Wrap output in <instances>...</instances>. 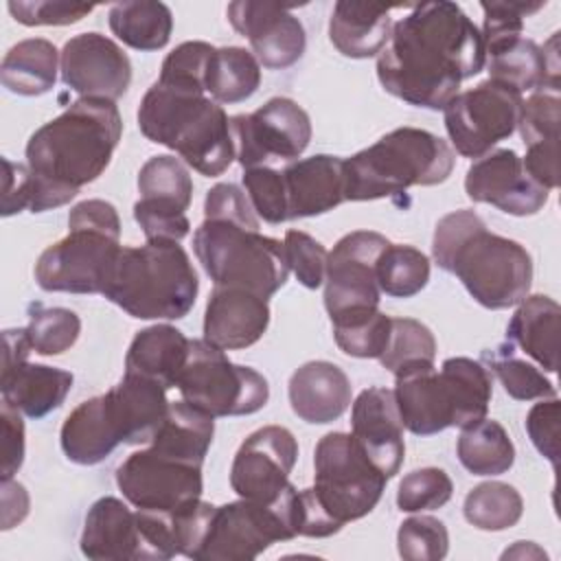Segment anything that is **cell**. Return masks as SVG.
<instances>
[{"label": "cell", "instance_id": "cell-37", "mask_svg": "<svg viewBox=\"0 0 561 561\" xmlns=\"http://www.w3.org/2000/svg\"><path fill=\"white\" fill-rule=\"evenodd\" d=\"M261 85L256 57L239 46L215 48L206 70V92L215 103L232 105L250 99Z\"/></svg>", "mask_w": 561, "mask_h": 561}, {"label": "cell", "instance_id": "cell-48", "mask_svg": "<svg viewBox=\"0 0 561 561\" xmlns=\"http://www.w3.org/2000/svg\"><path fill=\"white\" fill-rule=\"evenodd\" d=\"M484 11L482 22V44L484 55L515 42L522 37L524 18L537 13L546 7V2H517V0H491L480 4Z\"/></svg>", "mask_w": 561, "mask_h": 561}, {"label": "cell", "instance_id": "cell-13", "mask_svg": "<svg viewBox=\"0 0 561 561\" xmlns=\"http://www.w3.org/2000/svg\"><path fill=\"white\" fill-rule=\"evenodd\" d=\"M234 158L243 169L294 162L309 147V114L287 96H274L252 114L230 116Z\"/></svg>", "mask_w": 561, "mask_h": 561}, {"label": "cell", "instance_id": "cell-2", "mask_svg": "<svg viewBox=\"0 0 561 561\" xmlns=\"http://www.w3.org/2000/svg\"><path fill=\"white\" fill-rule=\"evenodd\" d=\"M432 256L440 270L458 276L476 302L493 311L519 305L533 285L528 250L489 232L480 215L467 208L438 219Z\"/></svg>", "mask_w": 561, "mask_h": 561}, {"label": "cell", "instance_id": "cell-31", "mask_svg": "<svg viewBox=\"0 0 561 561\" xmlns=\"http://www.w3.org/2000/svg\"><path fill=\"white\" fill-rule=\"evenodd\" d=\"M72 373L46 364L24 362L0 375L2 401L28 419H42L57 410L72 388Z\"/></svg>", "mask_w": 561, "mask_h": 561}, {"label": "cell", "instance_id": "cell-20", "mask_svg": "<svg viewBox=\"0 0 561 561\" xmlns=\"http://www.w3.org/2000/svg\"><path fill=\"white\" fill-rule=\"evenodd\" d=\"M351 436L366 458L390 480L399 473L405 456L403 421L394 392L388 388H366L357 394L351 410Z\"/></svg>", "mask_w": 561, "mask_h": 561}, {"label": "cell", "instance_id": "cell-9", "mask_svg": "<svg viewBox=\"0 0 561 561\" xmlns=\"http://www.w3.org/2000/svg\"><path fill=\"white\" fill-rule=\"evenodd\" d=\"M316 484L311 486L320 506L340 526L362 519L381 500L388 478L366 458L351 434L329 432L313 451Z\"/></svg>", "mask_w": 561, "mask_h": 561}, {"label": "cell", "instance_id": "cell-61", "mask_svg": "<svg viewBox=\"0 0 561 561\" xmlns=\"http://www.w3.org/2000/svg\"><path fill=\"white\" fill-rule=\"evenodd\" d=\"M33 346L24 329H7L4 331V351H2V373H9L13 368H18L20 364L28 362ZM0 373V375H2Z\"/></svg>", "mask_w": 561, "mask_h": 561}, {"label": "cell", "instance_id": "cell-15", "mask_svg": "<svg viewBox=\"0 0 561 561\" xmlns=\"http://www.w3.org/2000/svg\"><path fill=\"white\" fill-rule=\"evenodd\" d=\"M390 241L375 230L344 234L327 259L324 309L329 318L379 307L377 261Z\"/></svg>", "mask_w": 561, "mask_h": 561}, {"label": "cell", "instance_id": "cell-18", "mask_svg": "<svg viewBox=\"0 0 561 561\" xmlns=\"http://www.w3.org/2000/svg\"><path fill=\"white\" fill-rule=\"evenodd\" d=\"M465 193L471 202L491 204L515 217L537 215L550 191L537 184L513 149H493L473 160L465 175Z\"/></svg>", "mask_w": 561, "mask_h": 561}, {"label": "cell", "instance_id": "cell-55", "mask_svg": "<svg viewBox=\"0 0 561 561\" xmlns=\"http://www.w3.org/2000/svg\"><path fill=\"white\" fill-rule=\"evenodd\" d=\"M204 217L213 221H230L248 230H259V219L248 195L232 182H219L206 193Z\"/></svg>", "mask_w": 561, "mask_h": 561}, {"label": "cell", "instance_id": "cell-44", "mask_svg": "<svg viewBox=\"0 0 561 561\" xmlns=\"http://www.w3.org/2000/svg\"><path fill=\"white\" fill-rule=\"evenodd\" d=\"M561 94L557 88H539L524 103L519 134L526 149H559Z\"/></svg>", "mask_w": 561, "mask_h": 561}, {"label": "cell", "instance_id": "cell-39", "mask_svg": "<svg viewBox=\"0 0 561 561\" xmlns=\"http://www.w3.org/2000/svg\"><path fill=\"white\" fill-rule=\"evenodd\" d=\"M462 513L471 526L489 533H500L513 528L522 519L524 500L515 486L489 480L467 493Z\"/></svg>", "mask_w": 561, "mask_h": 561}, {"label": "cell", "instance_id": "cell-26", "mask_svg": "<svg viewBox=\"0 0 561 561\" xmlns=\"http://www.w3.org/2000/svg\"><path fill=\"white\" fill-rule=\"evenodd\" d=\"M112 412L118 425L121 443L149 445L169 414L167 388L158 381L125 373L123 379L107 390Z\"/></svg>", "mask_w": 561, "mask_h": 561}, {"label": "cell", "instance_id": "cell-4", "mask_svg": "<svg viewBox=\"0 0 561 561\" xmlns=\"http://www.w3.org/2000/svg\"><path fill=\"white\" fill-rule=\"evenodd\" d=\"M123 134L114 101L77 99L26 142L28 169L72 193L94 182L110 164Z\"/></svg>", "mask_w": 561, "mask_h": 561}, {"label": "cell", "instance_id": "cell-28", "mask_svg": "<svg viewBox=\"0 0 561 561\" xmlns=\"http://www.w3.org/2000/svg\"><path fill=\"white\" fill-rule=\"evenodd\" d=\"M392 7L377 2H335L329 20V39L351 59H368L383 50L392 31Z\"/></svg>", "mask_w": 561, "mask_h": 561}, {"label": "cell", "instance_id": "cell-43", "mask_svg": "<svg viewBox=\"0 0 561 561\" xmlns=\"http://www.w3.org/2000/svg\"><path fill=\"white\" fill-rule=\"evenodd\" d=\"M138 193L142 199L186 210L193 199V180L180 158L151 156L138 171Z\"/></svg>", "mask_w": 561, "mask_h": 561}, {"label": "cell", "instance_id": "cell-49", "mask_svg": "<svg viewBox=\"0 0 561 561\" xmlns=\"http://www.w3.org/2000/svg\"><path fill=\"white\" fill-rule=\"evenodd\" d=\"M454 493L451 478L438 467L414 469L399 482L397 506L403 513L434 511L449 502Z\"/></svg>", "mask_w": 561, "mask_h": 561}, {"label": "cell", "instance_id": "cell-46", "mask_svg": "<svg viewBox=\"0 0 561 561\" xmlns=\"http://www.w3.org/2000/svg\"><path fill=\"white\" fill-rule=\"evenodd\" d=\"M436 340L434 333L414 318H390V335L379 364L397 373L401 366L412 362H434Z\"/></svg>", "mask_w": 561, "mask_h": 561}, {"label": "cell", "instance_id": "cell-19", "mask_svg": "<svg viewBox=\"0 0 561 561\" xmlns=\"http://www.w3.org/2000/svg\"><path fill=\"white\" fill-rule=\"evenodd\" d=\"M226 15L232 28L248 37L256 61L270 70L294 66L307 48L302 22L283 4L237 0L228 4Z\"/></svg>", "mask_w": 561, "mask_h": 561}, {"label": "cell", "instance_id": "cell-30", "mask_svg": "<svg viewBox=\"0 0 561 561\" xmlns=\"http://www.w3.org/2000/svg\"><path fill=\"white\" fill-rule=\"evenodd\" d=\"M561 307L543 294L526 296L506 327L511 346H519L543 370L557 373L559 368V331Z\"/></svg>", "mask_w": 561, "mask_h": 561}, {"label": "cell", "instance_id": "cell-32", "mask_svg": "<svg viewBox=\"0 0 561 561\" xmlns=\"http://www.w3.org/2000/svg\"><path fill=\"white\" fill-rule=\"evenodd\" d=\"M61 53L42 37L22 39L9 48L0 66L2 85L20 96H39L55 88Z\"/></svg>", "mask_w": 561, "mask_h": 561}, {"label": "cell", "instance_id": "cell-50", "mask_svg": "<svg viewBox=\"0 0 561 561\" xmlns=\"http://www.w3.org/2000/svg\"><path fill=\"white\" fill-rule=\"evenodd\" d=\"M241 182L245 186V195H248L256 217H261L267 224L289 221L283 169L280 171L274 167L243 169Z\"/></svg>", "mask_w": 561, "mask_h": 561}, {"label": "cell", "instance_id": "cell-29", "mask_svg": "<svg viewBox=\"0 0 561 561\" xmlns=\"http://www.w3.org/2000/svg\"><path fill=\"white\" fill-rule=\"evenodd\" d=\"M191 340L171 324H153L138 331L125 355V373L158 381L162 388H178L188 357Z\"/></svg>", "mask_w": 561, "mask_h": 561}, {"label": "cell", "instance_id": "cell-23", "mask_svg": "<svg viewBox=\"0 0 561 561\" xmlns=\"http://www.w3.org/2000/svg\"><path fill=\"white\" fill-rule=\"evenodd\" d=\"M79 543L88 559L149 561L136 511L112 495H105L90 506Z\"/></svg>", "mask_w": 561, "mask_h": 561}, {"label": "cell", "instance_id": "cell-58", "mask_svg": "<svg viewBox=\"0 0 561 561\" xmlns=\"http://www.w3.org/2000/svg\"><path fill=\"white\" fill-rule=\"evenodd\" d=\"M68 228H90L121 237V219L116 208L105 199H83L68 213Z\"/></svg>", "mask_w": 561, "mask_h": 561}, {"label": "cell", "instance_id": "cell-53", "mask_svg": "<svg viewBox=\"0 0 561 561\" xmlns=\"http://www.w3.org/2000/svg\"><path fill=\"white\" fill-rule=\"evenodd\" d=\"M134 219L147 241H182L191 230V221L182 208L142 197L134 204Z\"/></svg>", "mask_w": 561, "mask_h": 561}, {"label": "cell", "instance_id": "cell-17", "mask_svg": "<svg viewBox=\"0 0 561 561\" xmlns=\"http://www.w3.org/2000/svg\"><path fill=\"white\" fill-rule=\"evenodd\" d=\"M64 85L81 99H121L131 83V61L123 48L96 33H79L70 37L59 57Z\"/></svg>", "mask_w": 561, "mask_h": 561}, {"label": "cell", "instance_id": "cell-25", "mask_svg": "<svg viewBox=\"0 0 561 561\" xmlns=\"http://www.w3.org/2000/svg\"><path fill=\"white\" fill-rule=\"evenodd\" d=\"M289 405L298 419L311 425L337 421L351 405L346 373L324 359L307 362L289 377Z\"/></svg>", "mask_w": 561, "mask_h": 561}, {"label": "cell", "instance_id": "cell-34", "mask_svg": "<svg viewBox=\"0 0 561 561\" xmlns=\"http://www.w3.org/2000/svg\"><path fill=\"white\" fill-rule=\"evenodd\" d=\"M112 33L134 50H160L169 44L173 15L164 2L127 0L110 7Z\"/></svg>", "mask_w": 561, "mask_h": 561}, {"label": "cell", "instance_id": "cell-22", "mask_svg": "<svg viewBox=\"0 0 561 561\" xmlns=\"http://www.w3.org/2000/svg\"><path fill=\"white\" fill-rule=\"evenodd\" d=\"M394 399L403 427L414 436H432L454 427L449 392L434 362H412L394 373Z\"/></svg>", "mask_w": 561, "mask_h": 561}, {"label": "cell", "instance_id": "cell-36", "mask_svg": "<svg viewBox=\"0 0 561 561\" xmlns=\"http://www.w3.org/2000/svg\"><path fill=\"white\" fill-rule=\"evenodd\" d=\"M456 454L460 465L473 476H500L515 462V445L508 432L493 419L462 427Z\"/></svg>", "mask_w": 561, "mask_h": 561}, {"label": "cell", "instance_id": "cell-38", "mask_svg": "<svg viewBox=\"0 0 561 561\" xmlns=\"http://www.w3.org/2000/svg\"><path fill=\"white\" fill-rule=\"evenodd\" d=\"M484 66L489 68V79L511 85L519 94L548 88L543 50L535 39H528L524 35L489 53Z\"/></svg>", "mask_w": 561, "mask_h": 561}, {"label": "cell", "instance_id": "cell-10", "mask_svg": "<svg viewBox=\"0 0 561 561\" xmlns=\"http://www.w3.org/2000/svg\"><path fill=\"white\" fill-rule=\"evenodd\" d=\"M178 390L186 403L215 419L254 414L270 399V386L261 373L232 364L206 340H191Z\"/></svg>", "mask_w": 561, "mask_h": 561}, {"label": "cell", "instance_id": "cell-24", "mask_svg": "<svg viewBox=\"0 0 561 561\" xmlns=\"http://www.w3.org/2000/svg\"><path fill=\"white\" fill-rule=\"evenodd\" d=\"M289 219L316 217L346 202L344 158L318 153L283 169Z\"/></svg>", "mask_w": 561, "mask_h": 561}, {"label": "cell", "instance_id": "cell-1", "mask_svg": "<svg viewBox=\"0 0 561 561\" xmlns=\"http://www.w3.org/2000/svg\"><path fill=\"white\" fill-rule=\"evenodd\" d=\"M486 64L478 26L447 0L421 2L392 24L377 55L381 88L414 107L445 110L465 79Z\"/></svg>", "mask_w": 561, "mask_h": 561}, {"label": "cell", "instance_id": "cell-41", "mask_svg": "<svg viewBox=\"0 0 561 561\" xmlns=\"http://www.w3.org/2000/svg\"><path fill=\"white\" fill-rule=\"evenodd\" d=\"M377 285L390 298H412L430 280V259L401 243H390L377 261Z\"/></svg>", "mask_w": 561, "mask_h": 561}, {"label": "cell", "instance_id": "cell-62", "mask_svg": "<svg viewBox=\"0 0 561 561\" xmlns=\"http://www.w3.org/2000/svg\"><path fill=\"white\" fill-rule=\"evenodd\" d=\"M502 559H546V552L533 541H515L513 548L502 552Z\"/></svg>", "mask_w": 561, "mask_h": 561}, {"label": "cell", "instance_id": "cell-42", "mask_svg": "<svg viewBox=\"0 0 561 561\" xmlns=\"http://www.w3.org/2000/svg\"><path fill=\"white\" fill-rule=\"evenodd\" d=\"M482 362L489 364V368L495 373L506 394L517 401L557 397L554 383L537 366L515 357L513 346L508 342L500 344L493 351H484Z\"/></svg>", "mask_w": 561, "mask_h": 561}, {"label": "cell", "instance_id": "cell-11", "mask_svg": "<svg viewBox=\"0 0 561 561\" xmlns=\"http://www.w3.org/2000/svg\"><path fill=\"white\" fill-rule=\"evenodd\" d=\"M522 103L524 99L515 88L493 79L458 92L443 110L454 149L471 160L486 156L517 129Z\"/></svg>", "mask_w": 561, "mask_h": 561}, {"label": "cell", "instance_id": "cell-12", "mask_svg": "<svg viewBox=\"0 0 561 561\" xmlns=\"http://www.w3.org/2000/svg\"><path fill=\"white\" fill-rule=\"evenodd\" d=\"M116 486L131 506L173 515L202 500V465L149 445L118 465Z\"/></svg>", "mask_w": 561, "mask_h": 561}, {"label": "cell", "instance_id": "cell-54", "mask_svg": "<svg viewBox=\"0 0 561 561\" xmlns=\"http://www.w3.org/2000/svg\"><path fill=\"white\" fill-rule=\"evenodd\" d=\"M215 53L208 42H182L162 61L160 77L164 81H184L206 90V70Z\"/></svg>", "mask_w": 561, "mask_h": 561}, {"label": "cell", "instance_id": "cell-33", "mask_svg": "<svg viewBox=\"0 0 561 561\" xmlns=\"http://www.w3.org/2000/svg\"><path fill=\"white\" fill-rule=\"evenodd\" d=\"M443 383L454 410V427H469L486 419L493 397L489 368L471 357H447L440 366Z\"/></svg>", "mask_w": 561, "mask_h": 561}, {"label": "cell", "instance_id": "cell-21", "mask_svg": "<svg viewBox=\"0 0 561 561\" xmlns=\"http://www.w3.org/2000/svg\"><path fill=\"white\" fill-rule=\"evenodd\" d=\"M270 324V305L263 296L241 287H215L206 302L204 340L221 351L256 344Z\"/></svg>", "mask_w": 561, "mask_h": 561}, {"label": "cell", "instance_id": "cell-47", "mask_svg": "<svg viewBox=\"0 0 561 561\" xmlns=\"http://www.w3.org/2000/svg\"><path fill=\"white\" fill-rule=\"evenodd\" d=\"M397 548L405 561H440L449 552V533L440 519L414 515L399 526Z\"/></svg>", "mask_w": 561, "mask_h": 561}, {"label": "cell", "instance_id": "cell-14", "mask_svg": "<svg viewBox=\"0 0 561 561\" xmlns=\"http://www.w3.org/2000/svg\"><path fill=\"white\" fill-rule=\"evenodd\" d=\"M118 250L121 237L90 228H68L61 241L39 254L35 280L44 291L103 294Z\"/></svg>", "mask_w": 561, "mask_h": 561}, {"label": "cell", "instance_id": "cell-5", "mask_svg": "<svg viewBox=\"0 0 561 561\" xmlns=\"http://www.w3.org/2000/svg\"><path fill=\"white\" fill-rule=\"evenodd\" d=\"M199 291L197 272L180 241L121 245L103 296L138 320H180Z\"/></svg>", "mask_w": 561, "mask_h": 561}, {"label": "cell", "instance_id": "cell-7", "mask_svg": "<svg viewBox=\"0 0 561 561\" xmlns=\"http://www.w3.org/2000/svg\"><path fill=\"white\" fill-rule=\"evenodd\" d=\"M193 250L215 287H241L267 300L289 276L285 243L230 221L204 219Z\"/></svg>", "mask_w": 561, "mask_h": 561}, {"label": "cell", "instance_id": "cell-40", "mask_svg": "<svg viewBox=\"0 0 561 561\" xmlns=\"http://www.w3.org/2000/svg\"><path fill=\"white\" fill-rule=\"evenodd\" d=\"M331 324L340 351L359 359H379L390 335V316L379 307L340 313Z\"/></svg>", "mask_w": 561, "mask_h": 561}, {"label": "cell", "instance_id": "cell-56", "mask_svg": "<svg viewBox=\"0 0 561 561\" xmlns=\"http://www.w3.org/2000/svg\"><path fill=\"white\" fill-rule=\"evenodd\" d=\"M559 421H561V405L557 397L541 399L535 403L526 414V432L535 449L550 460L552 469L559 465Z\"/></svg>", "mask_w": 561, "mask_h": 561}, {"label": "cell", "instance_id": "cell-3", "mask_svg": "<svg viewBox=\"0 0 561 561\" xmlns=\"http://www.w3.org/2000/svg\"><path fill=\"white\" fill-rule=\"evenodd\" d=\"M136 116L147 140L173 149L206 178L221 175L234 160L230 118L199 85L158 79Z\"/></svg>", "mask_w": 561, "mask_h": 561}, {"label": "cell", "instance_id": "cell-45", "mask_svg": "<svg viewBox=\"0 0 561 561\" xmlns=\"http://www.w3.org/2000/svg\"><path fill=\"white\" fill-rule=\"evenodd\" d=\"M26 333L35 353L46 357L61 355L79 340L81 320L66 307H35L31 311Z\"/></svg>", "mask_w": 561, "mask_h": 561}, {"label": "cell", "instance_id": "cell-6", "mask_svg": "<svg viewBox=\"0 0 561 561\" xmlns=\"http://www.w3.org/2000/svg\"><path fill=\"white\" fill-rule=\"evenodd\" d=\"M454 162V149L436 134L397 127L375 145L344 158L346 202H370L405 193L410 186L443 184Z\"/></svg>", "mask_w": 561, "mask_h": 561}, {"label": "cell", "instance_id": "cell-51", "mask_svg": "<svg viewBox=\"0 0 561 561\" xmlns=\"http://www.w3.org/2000/svg\"><path fill=\"white\" fill-rule=\"evenodd\" d=\"M283 243L287 252L289 272L296 274L298 283L305 285L307 289H318L320 285H324L329 259L327 248L311 234L300 230H287Z\"/></svg>", "mask_w": 561, "mask_h": 561}, {"label": "cell", "instance_id": "cell-35", "mask_svg": "<svg viewBox=\"0 0 561 561\" xmlns=\"http://www.w3.org/2000/svg\"><path fill=\"white\" fill-rule=\"evenodd\" d=\"M213 434L215 416L182 399L169 405V414L149 445L195 465H204Z\"/></svg>", "mask_w": 561, "mask_h": 561}, {"label": "cell", "instance_id": "cell-52", "mask_svg": "<svg viewBox=\"0 0 561 561\" xmlns=\"http://www.w3.org/2000/svg\"><path fill=\"white\" fill-rule=\"evenodd\" d=\"M7 9L13 20L24 26H68L88 18L94 11V4L61 0H11Z\"/></svg>", "mask_w": 561, "mask_h": 561}, {"label": "cell", "instance_id": "cell-57", "mask_svg": "<svg viewBox=\"0 0 561 561\" xmlns=\"http://www.w3.org/2000/svg\"><path fill=\"white\" fill-rule=\"evenodd\" d=\"M2 480L18 473L24 462V421L15 408L2 401Z\"/></svg>", "mask_w": 561, "mask_h": 561}, {"label": "cell", "instance_id": "cell-59", "mask_svg": "<svg viewBox=\"0 0 561 561\" xmlns=\"http://www.w3.org/2000/svg\"><path fill=\"white\" fill-rule=\"evenodd\" d=\"M4 164V191H2V215H15L28 208V184H31V169L28 164L11 162L9 158L2 160Z\"/></svg>", "mask_w": 561, "mask_h": 561}, {"label": "cell", "instance_id": "cell-8", "mask_svg": "<svg viewBox=\"0 0 561 561\" xmlns=\"http://www.w3.org/2000/svg\"><path fill=\"white\" fill-rule=\"evenodd\" d=\"M296 493L298 489L289 484L274 504L239 497L237 502L215 506L193 561H250L272 543L298 537L294 519Z\"/></svg>", "mask_w": 561, "mask_h": 561}, {"label": "cell", "instance_id": "cell-60", "mask_svg": "<svg viewBox=\"0 0 561 561\" xmlns=\"http://www.w3.org/2000/svg\"><path fill=\"white\" fill-rule=\"evenodd\" d=\"M28 513V493L13 478L2 480V530L20 524Z\"/></svg>", "mask_w": 561, "mask_h": 561}, {"label": "cell", "instance_id": "cell-16", "mask_svg": "<svg viewBox=\"0 0 561 561\" xmlns=\"http://www.w3.org/2000/svg\"><path fill=\"white\" fill-rule=\"evenodd\" d=\"M298 458V443L283 425L252 432L234 454L230 467L232 491L250 502L274 504L287 491L289 473Z\"/></svg>", "mask_w": 561, "mask_h": 561}, {"label": "cell", "instance_id": "cell-27", "mask_svg": "<svg viewBox=\"0 0 561 561\" xmlns=\"http://www.w3.org/2000/svg\"><path fill=\"white\" fill-rule=\"evenodd\" d=\"M59 443L66 458L83 467L103 462L121 445V434L107 392L79 403L66 416Z\"/></svg>", "mask_w": 561, "mask_h": 561}]
</instances>
